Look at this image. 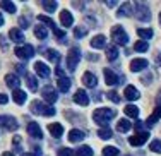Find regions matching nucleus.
Returning a JSON list of instances; mask_svg holds the SVG:
<instances>
[{"mask_svg":"<svg viewBox=\"0 0 161 156\" xmlns=\"http://www.w3.org/2000/svg\"><path fill=\"white\" fill-rule=\"evenodd\" d=\"M117 117V110L113 108H98L93 113L94 124H98L99 127H108V122Z\"/></svg>","mask_w":161,"mask_h":156,"instance_id":"obj_1","label":"nucleus"},{"mask_svg":"<svg viewBox=\"0 0 161 156\" xmlns=\"http://www.w3.org/2000/svg\"><path fill=\"white\" fill-rule=\"evenodd\" d=\"M31 112L36 113V115H43V117L55 115V108L52 105L45 103V101H40V100H34L31 103Z\"/></svg>","mask_w":161,"mask_h":156,"instance_id":"obj_2","label":"nucleus"},{"mask_svg":"<svg viewBox=\"0 0 161 156\" xmlns=\"http://www.w3.org/2000/svg\"><path fill=\"white\" fill-rule=\"evenodd\" d=\"M134 7V16H136V19H139V21H142V22H147L149 19H151V10H149V5L147 3H144V2H137L136 5H132Z\"/></svg>","mask_w":161,"mask_h":156,"instance_id":"obj_3","label":"nucleus"},{"mask_svg":"<svg viewBox=\"0 0 161 156\" xmlns=\"http://www.w3.org/2000/svg\"><path fill=\"white\" fill-rule=\"evenodd\" d=\"M112 40L115 41V45H122V47H125V45L129 43V35L122 29V26H115L112 28Z\"/></svg>","mask_w":161,"mask_h":156,"instance_id":"obj_4","label":"nucleus"},{"mask_svg":"<svg viewBox=\"0 0 161 156\" xmlns=\"http://www.w3.org/2000/svg\"><path fill=\"white\" fill-rule=\"evenodd\" d=\"M79 60H80V50H79V48H75V47L70 48L69 53H67V69L69 70H75Z\"/></svg>","mask_w":161,"mask_h":156,"instance_id":"obj_5","label":"nucleus"},{"mask_svg":"<svg viewBox=\"0 0 161 156\" xmlns=\"http://www.w3.org/2000/svg\"><path fill=\"white\" fill-rule=\"evenodd\" d=\"M0 127H3L5 131H17L19 124H17V120L10 115H0Z\"/></svg>","mask_w":161,"mask_h":156,"instance_id":"obj_6","label":"nucleus"},{"mask_svg":"<svg viewBox=\"0 0 161 156\" xmlns=\"http://www.w3.org/2000/svg\"><path fill=\"white\" fill-rule=\"evenodd\" d=\"M14 53H16L21 60H29L34 55V48L31 45H22V47H17L16 50H14Z\"/></svg>","mask_w":161,"mask_h":156,"instance_id":"obj_7","label":"nucleus"},{"mask_svg":"<svg viewBox=\"0 0 161 156\" xmlns=\"http://www.w3.org/2000/svg\"><path fill=\"white\" fill-rule=\"evenodd\" d=\"M105 81H106V84L108 86H115V84H120V82H124V75H118V74H115V72L112 69H105Z\"/></svg>","mask_w":161,"mask_h":156,"instance_id":"obj_8","label":"nucleus"},{"mask_svg":"<svg viewBox=\"0 0 161 156\" xmlns=\"http://www.w3.org/2000/svg\"><path fill=\"white\" fill-rule=\"evenodd\" d=\"M41 94H43V100L47 101V103H55L57 100H58V94H57V91L53 89L52 86H45L43 89H41Z\"/></svg>","mask_w":161,"mask_h":156,"instance_id":"obj_9","label":"nucleus"},{"mask_svg":"<svg viewBox=\"0 0 161 156\" xmlns=\"http://www.w3.org/2000/svg\"><path fill=\"white\" fill-rule=\"evenodd\" d=\"M147 139H149V132L141 131V132H137L136 136H132V137L129 139V142H130V146H142Z\"/></svg>","mask_w":161,"mask_h":156,"instance_id":"obj_10","label":"nucleus"},{"mask_svg":"<svg viewBox=\"0 0 161 156\" xmlns=\"http://www.w3.org/2000/svg\"><path fill=\"white\" fill-rule=\"evenodd\" d=\"M74 103L75 105H80V106H87L89 105V96L84 89H77L74 94Z\"/></svg>","mask_w":161,"mask_h":156,"instance_id":"obj_11","label":"nucleus"},{"mask_svg":"<svg viewBox=\"0 0 161 156\" xmlns=\"http://www.w3.org/2000/svg\"><path fill=\"white\" fill-rule=\"evenodd\" d=\"M26 129H28V134L31 136L33 139H41V137H43V132H41V127L36 124V122H29V124H28V127H26Z\"/></svg>","mask_w":161,"mask_h":156,"instance_id":"obj_12","label":"nucleus"},{"mask_svg":"<svg viewBox=\"0 0 161 156\" xmlns=\"http://www.w3.org/2000/svg\"><path fill=\"white\" fill-rule=\"evenodd\" d=\"M34 70H36V74L40 75V77H43V79H47L50 77V67L47 65V64H43V62H36L34 64Z\"/></svg>","mask_w":161,"mask_h":156,"instance_id":"obj_13","label":"nucleus"},{"mask_svg":"<svg viewBox=\"0 0 161 156\" xmlns=\"http://www.w3.org/2000/svg\"><path fill=\"white\" fill-rule=\"evenodd\" d=\"M146 67H147V60L146 58H134L132 62H130V70L132 72H141V70H144Z\"/></svg>","mask_w":161,"mask_h":156,"instance_id":"obj_14","label":"nucleus"},{"mask_svg":"<svg viewBox=\"0 0 161 156\" xmlns=\"http://www.w3.org/2000/svg\"><path fill=\"white\" fill-rule=\"evenodd\" d=\"M124 96L127 98L129 101H136V100H139V89H137L136 86H127L125 87V91H124Z\"/></svg>","mask_w":161,"mask_h":156,"instance_id":"obj_15","label":"nucleus"},{"mask_svg":"<svg viewBox=\"0 0 161 156\" xmlns=\"http://www.w3.org/2000/svg\"><path fill=\"white\" fill-rule=\"evenodd\" d=\"M82 82H84V86H87V87H96L98 79H96V75H94L93 72H84Z\"/></svg>","mask_w":161,"mask_h":156,"instance_id":"obj_16","label":"nucleus"},{"mask_svg":"<svg viewBox=\"0 0 161 156\" xmlns=\"http://www.w3.org/2000/svg\"><path fill=\"white\" fill-rule=\"evenodd\" d=\"M161 119V105H158L154 108V112L151 113V115L147 117V120H146V125H147V127H151V125H154L156 122H158Z\"/></svg>","mask_w":161,"mask_h":156,"instance_id":"obj_17","label":"nucleus"},{"mask_svg":"<svg viewBox=\"0 0 161 156\" xmlns=\"http://www.w3.org/2000/svg\"><path fill=\"white\" fill-rule=\"evenodd\" d=\"M48 131H50V134H52L55 139H60L64 136V127L60 124H50L48 125Z\"/></svg>","mask_w":161,"mask_h":156,"instance_id":"obj_18","label":"nucleus"},{"mask_svg":"<svg viewBox=\"0 0 161 156\" xmlns=\"http://www.w3.org/2000/svg\"><path fill=\"white\" fill-rule=\"evenodd\" d=\"M5 84L16 91V89H19V84H21V81H19V77H17L16 74H7V75H5Z\"/></svg>","mask_w":161,"mask_h":156,"instance_id":"obj_19","label":"nucleus"},{"mask_svg":"<svg viewBox=\"0 0 161 156\" xmlns=\"http://www.w3.org/2000/svg\"><path fill=\"white\" fill-rule=\"evenodd\" d=\"M9 38H10V41H14V43H22L24 35H22V31L19 28H12L9 31Z\"/></svg>","mask_w":161,"mask_h":156,"instance_id":"obj_20","label":"nucleus"},{"mask_svg":"<svg viewBox=\"0 0 161 156\" xmlns=\"http://www.w3.org/2000/svg\"><path fill=\"white\" fill-rule=\"evenodd\" d=\"M84 137H86V134H84L82 131H79V129H72V131L69 132V141H70V142H80Z\"/></svg>","mask_w":161,"mask_h":156,"instance_id":"obj_21","label":"nucleus"},{"mask_svg":"<svg viewBox=\"0 0 161 156\" xmlns=\"http://www.w3.org/2000/svg\"><path fill=\"white\" fill-rule=\"evenodd\" d=\"M91 47L96 48V50H99V48H106V38L103 35L94 36L93 40H91Z\"/></svg>","mask_w":161,"mask_h":156,"instance_id":"obj_22","label":"nucleus"},{"mask_svg":"<svg viewBox=\"0 0 161 156\" xmlns=\"http://www.w3.org/2000/svg\"><path fill=\"white\" fill-rule=\"evenodd\" d=\"M60 22H62V26L69 28V26H72V22H74V17H72V14L69 12V10H62V12H60Z\"/></svg>","mask_w":161,"mask_h":156,"instance_id":"obj_23","label":"nucleus"},{"mask_svg":"<svg viewBox=\"0 0 161 156\" xmlns=\"http://www.w3.org/2000/svg\"><path fill=\"white\" fill-rule=\"evenodd\" d=\"M57 86H58V89L62 91V93H67L72 86V81L69 77H60L58 81H57Z\"/></svg>","mask_w":161,"mask_h":156,"instance_id":"obj_24","label":"nucleus"},{"mask_svg":"<svg viewBox=\"0 0 161 156\" xmlns=\"http://www.w3.org/2000/svg\"><path fill=\"white\" fill-rule=\"evenodd\" d=\"M132 16V3H124L118 9V17H129Z\"/></svg>","mask_w":161,"mask_h":156,"instance_id":"obj_25","label":"nucleus"},{"mask_svg":"<svg viewBox=\"0 0 161 156\" xmlns=\"http://www.w3.org/2000/svg\"><path fill=\"white\" fill-rule=\"evenodd\" d=\"M137 35L142 38V41H147V40H151V38H153L154 33H153L151 28H139V29H137Z\"/></svg>","mask_w":161,"mask_h":156,"instance_id":"obj_26","label":"nucleus"},{"mask_svg":"<svg viewBox=\"0 0 161 156\" xmlns=\"http://www.w3.org/2000/svg\"><path fill=\"white\" fill-rule=\"evenodd\" d=\"M12 100L16 101L17 105H22V103L26 101V93H24L22 89H16V91L12 93Z\"/></svg>","mask_w":161,"mask_h":156,"instance_id":"obj_27","label":"nucleus"},{"mask_svg":"<svg viewBox=\"0 0 161 156\" xmlns=\"http://www.w3.org/2000/svg\"><path fill=\"white\" fill-rule=\"evenodd\" d=\"M124 112L127 117H132V119H137V117H139V108H137L136 105H127L124 108Z\"/></svg>","mask_w":161,"mask_h":156,"instance_id":"obj_28","label":"nucleus"},{"mask_svg":"<svg viewBox=\"0 0 161 156\" xmlns=\"http://www.w3.org/2000/svg\"><path fill=\"white\" fill-rule=\"evenodd\" d=\"M106 58L108 60H117L118 58V48L115 47V45L106 47Z\"/></svg>","mask_w":161,"mask_h":156,"instance_id":"obj_29","label":"nucleus"},{"mask_svg":"<svg viewBox=\"0 0 161 156\" xmlns=\"http://www.w3.org/2000/svg\"><path fill=\"white\" fill-rule=\"evenodd\" d=\"M130 127H132V124H130L127 119H122V120L117 124V131H118V132H129Z\"/></svg>","mask_w":161,"mask_h":156,"instance_id":"obj_30","label":"nucleus"},{"mask_svg":"<svg viewBox=\"0 0 161 156\" xmlns=\"http://www.w3.org/2000/svg\"><path fill=\"white\" fill-rule=\"evenodd\" d=\"M26 84H28V87L31 91L38 89V81H36V77H34L33 74H26Z\"/></svg>","mask_w":161,"mask_h":156,"instance_id":"obj_31","label":"nucleus"},{"mask_svg":"<svg viewBox=\"0 0 161 156\" xmlns=\"http://www.w3.org/2000/svg\"><path fill=\"white\" fill-rule=\"evenodd\" d=\"M34 35H36V38H40V40H47L48 31H47L45 26H36V28H34Z\"/></svg>","mask_w":161,"mask_h":156,"instance_id":"obj_32","label":"nucleus"},{"mask_svg":"<svg viewBox=\"0 0 161 156\" xmlns=\"http://www.w3.org/2000/svg\"><path fill=\"white\" fill-rule=\"evenodd\" d=\"M98 136L101 139H112L113 137V132H112V129H110V127H101L98 131Z\"/></svg>","mask_w":161,"mask_h":156,"instance_id":"obj_33","label":"nucleus"},{"mask_svg":"<svg viewBox=\"0 0 161 156\" xmlns=\"http://www.w3.org/2000/svg\"><path fill=\"white\" fill-rule=\"evenodd\" d=\"M38 21L40 22H43V24H47L48 28H57V24H55V21H53L52 17H48V16H38Z\"/></svg>","mask_w":161,"mask_h":156,"instance_id":"obj_34","label":"nucleus"},{"mask_svg":"<svg viewBox=\"0 0 161 156\" xmlns=\"http://www.w3.org/2000/svg\"><path fill=\"white\" fill-rule=\"evenodd\" d=\"M0 7H2L3 10H7V12H10V14L16 12V3L14 2H5V0H3V2H0Z\"/></svg>","mask_w":161,"mask_h":156,"instance_id":"obj_35","label":"nucleus"},{"mask_svg":"<svg viewBox=\"0 0 161 156\" xmlns=\"http://www.w3.org/2000/svg\"><path fill=\"white\" fill-rule=\"evenodd\" d=\"M45 55H47V58L52 60V62H58V60H60V53L57 50H47V52H45Z\"/></svg>","mask_w":161,"mask_h":156,"instance_id":"obj_36","label":"nucleus"},{"mask_svg":"<svg viewBox=\"0 0 161 156\" xmlns=\"http://www.w3.org/2000/svg\"><path fill=\"white\" fill-rule=\"evenodd\" d=\"M147 48H149L147 41H142V40L136 41V45H134V50L136 52H147Z\"/></svg>","mask_w":161,"mask_h":156,"instance_id":"obj_37","label":"nucleus"},{"mask_svg":"<svg viewBox=\"0 0 161 156\" xmlns=\"http://www.w3.org/2000/svg\"><path fill=\"white\" fill-rule=\"evenodd\" d=\"M75 156H93V149L89 146H80L77 149V153H75Z\"/></svg>","mask_w":161,"mask_h":156,"instance_id":"obj_38","label":"nucleus"},{"mask_svg":"<svg viewBox=\"0 0 161 156\" xmlns=\"http://www.w3.org/2000/svg\"><path fill=\"white\" fill-rule=\"evenodd\" d=\"M103 156H118V149L115 146H106L103 148Z\"/></svg>","mask_w":161,"mask_h":156,"instance_id":"obj_39","label":"nucleus"},{"mask_svg":"<svg viewBox=\"0 0 161 156\" xmlns=\"http://www.w3.org/2000/svg\"><path fill=\"white\" fill-rule=\"evenodd\" d=\"M41 5H43V9L47 10V12H53V10L57 9V5H58V3H57V2H47V0H43V2H41Z\"/></svg>","mask_w":161,"mask_h":156,"instance_id":"obj_40","label":"nucleus"},{"mask_svg":"<svg viewBox=\"0 0 161 156\" xmlns=\"http://www.w3.org/2000/svg\"><path fill=\"white\" fill-rule=\"evenodd\" d=\"M149 149H151L153 153H158L159 154L161 153V141L159 139H154L151 144H149Z\"/></svg>","mask_w":161,"mask_h":156,"instance_id":"obj_41","label":"nucleus"},{"mask_svg":"<svg viewBox=\"0 0 161 156\" xmlns=\"http://www.w3.org/2000/svg\"><path fill=\"white\" fill-rule=\"evenodd\" d=\"M57 156H74V151H72L70 148H60Z\"/></svg>","mask_w":161,"mask_h":156,"instance_id":"obj_42","label":"nucleus"},{"mask_svg":"<svg viewBox=\"0 0 161 156\" xmlns=\"http://www.w3.org/2000/svg\"><path fill=\"white\" fill-rule=\"evenodd\" d=\"M86 35H87V29L86 28H75L74 29V36L77 38V40H79V38H82V36H86Z\"/></svg>","mask_w":161,"mask_h":156,"instance_id":"obj_43","label":"nucleus"},{"mask_svg":"<svg viewBox=\"0 0 161 156\" xmlns=\"http://www.w3.org/2000/svg\"><path fill=\"white\" fill-rule=\"evenodd\" d=\"M106 96H108V100H112L113 103H118V101H120V96H118L117 91H110V93L106 94Z\"/></svg>","mask_w":161,"mask_h":156,"instance_id":"obj_44","label":"nucleus"},{"mask_svg":"<svg viewBox=\"0 0 161 156\" xmlns=\"http://www.w3.org/2000/svg\"><path fill=\"white\" fill-rule=\"evenodd\" d=\"M19 24H21V28H29V19L28 17H19Z\"/></svg>","mask_w":161,"mask_h":156,"instance_id":"obj_45","label":"nucleus"},{"mask_svg":"<svg viewBox=\"0 0 161 156\" xmlns=\"http://www.w3.org/2000/svg\"><path fill=\"white\" fill-rule=\"evenodd\" d=\"M5 103H9V98H7V94L0 93V105H5Z\"/></svg>","mask_w":161,"mask_h":156,"instance_id":"obj_46","label":"nucleus"},{"mask_svg":"<svg viewBox=\"0 0 161 156\" xmlns=\"http://www.w3.org/2000/svg\"><path fill=\"white\" fill-rule=\"evenodd\" d=\"M151 79H153L151 74H146L144 77H142V82H144V84H149V82H151Z\"/></svg>","mask_w":161,"mask_h":156,"instance_id":"obj_47","label":"nucleus"},{"mask_svg":"<svg viewBox=\"0 0 161 156\" xmlns=\"http://www.w3.org/2000/svg\"><path fill=\"white\" fill-rule=\"evenodd\" d=\"M0 45H2V50H7V41L3 36H0Z\"/></svg>","mask_w":161,"mask_h":156,"instance_id":"obj_48","label":"nucleus"},{"mask_svg":"<svg viewBox=\"0 0 161 156\" xmlns=\"http://www.w3.org/2000/svg\"><path fill=\"white\" fill-rule=\"evenodd\" d=\"M16 69H17L19 74H24V75H26V69H24V65H16Z\"/></svg>","mask_w":161,"mask_h":156,"instance_id":"obj_49","label":"nucleus"},{"mask_svg":"<svg viewBox=\"0 0 161 156\" xmlns=\"http://www.w3.org/2000/svg\"><path fill=\"white\" fill-rule=\"evenodd\" d=\"M156 101H158V105H161V89H159L158 96H156Z\"/></svg>","mask_w":161,"mask_h":156,"instance_id":"obj_50","label":"nucleus"},{"mask_svg":"<svg viewBox=\"0 0 161 156\" xmlns=\"http://www.w3.org/2000/svg\"><path fill=\"white\" fill-rule=\"evenodd\" d=\"M2 156H14L12 151H5V153H2Z\"/></svg>","mask_w":161,"mask_h":156,"instance_id":"obj_51","label":"nucleus"},{"mask_svg":"<svg viewBox=\"0 0 161 156\" xmlns=\"http://www.w3.org/2000/svg\"><path fill=\"white\" fill-rule=\"evenodd\" d=\"M136 129H142V122H141V120H137V124H136Z\"/></svg>","mask_w":161,"mask_h":156,"instance_id":"obj_52","label":"nucleus"},{"mask_svg":"<svg viewBox=\"0 0 161 156\" xmlns=\"http://www.w3.org/2000/svg\"><path fill=\"white\" fill-rule=\"evenodd\" d=\"M106 5H108V7H115V5H117V2H106Z\"/></svg>","mask_w":161,"mask_h":156,"instance_id":"obj_53","label":"nucleus"},{"mask_svg":"<svg viewBox=\"0 0 161 156\" xmlns=\"http://www.w3.org/2000/svg\"><path fill=\"white\" fill-rule=\"evenodd\" d=\"M3 24V16H2V12H0V26Z\"/></svg>","mask_w":161,"mask_h":156,"instance_id":"obj_54","label":"nucleus"},{"mask_svg":"<svg viewBox=\"0 0 161 156\" xmlns=\"http://www.w3.org/2000/svg\"><path fill=\"white\" fill-rule=\"evenodd\" d=\"M21 156H36V154H33V153H24V154H21Z\"/></svg>","mask_w":161,"mask_h":156,"instance_id":"obj_55","label":"nucleus"},{"mask_svg":"<svg viewBox=\"0 0 161 156\" xmlns=\"http://www.w3.org/2000/svg\"><path fill=\"white\" fill-rule=\"evenodd\" d=\"M159 24H161V12H159Z\"/></svg>","mask_w":161,"mask_h":156,"instance_id":"obj_56","label":"nucleus"},{"mask_svg":"<svg viewBox=\"0 0 161 156\" xmlns=\"http://www.w3.org/2000/svg\"><path fill=\"white\" fill-rule=\"evenodd\" d=\"M125 156H130V154H125Z\"/></svg>","mask_w":161,"mask_h":156,"instance_id":"obj_57","label":"nucleus"}]
</instances>
